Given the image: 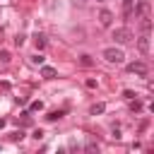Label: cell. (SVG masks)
I'll list each match as a JSON object with an SVG mask.
<instances>
[{"label": "cell", "mask_w": 154, "mask_h": 154, "mask_svg": "<svg viewBox=\"0 0 154 154\" xmlns=\"http://www.w3.org/2000/svg\"><path fill=\"white\" fill-rule=\"evenodd\" d=\"M135 12H137V17H140L142 31H149V29H152V17H149L152 7H149V2H147V0H140V2H137V7H135Z\"/></svg>", "instance_id": "1"}, {"label": "cell", "mask_w": 154, "mask_h": 154, "mask_svg": "<svg viewBox=\"0 0 154 154\" xmlns=\"http://www.w3.org/2000/svg\"><path fill=\"white\" fill-rule=\"evenodd\" d=\"M103 60H108V63H113V65H123V63H125V53L113 46V48H106V51H103Z\"/></svg>", "instance_id": "2"}, {"label": "cell", "mask_w": 154, "mask_h": 154, "mask_svg": "<svg viewBox=\"0 0 154 154\" xmlns=\"http://www.w3.org/2000/svg\"><path fill=\"white\" fill-rule=\"evenodd\" d=\"M113 41H116V43H130V41H132V31H130L128 26H120V29L113 31Z\"/></svg>", "instance_id": "3"}, {"label": "cell", "mask_w": 154, "mask_h": 154, "mask_svg": "<svg viewBox=\"0 0 154 154\" xmlns=\"http://www.w3.org/2000/svg\"><path fill=\"white\" fill-rule=\"evenodd\" d=\"M125 70H128L130 75H140V77H144V75L149 72V65H147V63H142V60H135V63H130Z\"/></svg>", "instance_id": "4"}, {"label": "cell", "mask_w": 154, "mask_h": 154, "mask_svg": "<svg viewBox=\"0 0 154 154\" xmlns=\"http://www.w3.org/2000/svg\"><path fill=\"white\" fill-rule=\"evenodd\" d=\"M137 48H140L142 55H149V31H142L137 36Z\"/></svg>", "instance_id": "5"}, {"label": "cell", "mask_w": 154, "mask_h": 154, "mask_svg": "<svg viewBox=\"0 0 154 154\" xmlns=\"http://www.w3.org/2000/svg\"><path fill=\"white\" fill-rule=\"evenodd\" d=\"M99 22H101V26H111L113 24V12L111 10H101L99 12Z\"/></svg>", "instance_id": "6"}, {"label": "cell", "mask_w": 154, "mask_h": 154, "mask_svg": "<svg viewBox=\"0 0 154 154\" xmlns=\"http://www.w3.org/2000/svg\"><path fill=\"white\" fill-rule=\"evenodd\" d=\"M41 75H43V77H48V79H51V77H55V75H58V72H55V67H51V65H41Z\"/></svg>", "instance_id": "7"}, {"label": "cell", "mask_w": 154, "mask_h": 154, "mask_svg": "<svg viewBox=\"0 0 154 154\" xmlns=\"http://www.w3.org/2000/svg\"><path fill=\"white\" fill-rule=\"evenodd\" d=\"M34 43H36V48H38V51H41V48H46V36H43V34H36V36H34Z\"/></svg>", "instance_id": "8"}, {"label": "cell", "mask_w": 154, "mask_h": 154, "mask_svg": "<svg viewBox=\"0 0 154 154\" xmlns=\"http://www.w3.org/2000/svg\"><path fill=\"white\" fill-rule=\"evenodd\" d=\"M103 111H106V103H94V106L89 108L91 116H99V113H103Z\"/></svg>", "instance_id": "9"}, {"label": "cell", "mask_w": 154, "mask_h": 154, "mask_svg": "<svg viewBox=\"0 0 154 154\" xmlns=\"http://www.w3.org/2000/svg\"><path fill=\"white\" fill-rule=\"evenodd\" d=\"M63 116H65V111H51V113L46 116V120H51V123H55V120H58V118H63Z\"/></svg>", "instance_id": "10"}, {"label": "cell", "mask_w": 154, "mask_h": 154, "mask_svg": "<svg viewBox=\"0 0 154 154\" xmlns=\"http://www.w3.org/2000/svg\"><path fill=\"white\" fill-rule=\"evenodd\" d=\"M130 111H132V113H140V111H142V101L130 99Z\"/></svg>", "instance_id": "11"}, {"label": "cell", "mask_w": 154, "mask_h": 154, "mask_svg": "<svg viewBox=\"0 0 154 154\" xmlns=\"http://www.w3.org/2000/svg\"><path fill=\"white\" fill-rule=\"evenodd\" d=\"M79 63H82L84 67H91V65H94V60H91V55H87V53H84V55H79Z\"/></svg>", "instance_id": "12"}, {"label": "cell", "mask_w": 154, "mask_h": 154, "mask_svg": "<svg viewBox=\"0 0 154 154\" xmlns=\"http://www.w3.org/2000/svg\"><path fill=\"white\" fill-rule=\"evenodd\" d=\"M43 60H46V58H43L41 53H36V55H31V63H34V65H43Z\"/></svg>", "instance_id": "13"}, {"label": "cell", "mask_w": 154, "mask_h": 154, "mask_svg": "<svg viewBox=\"0 0 154 154\" xmlns=\"http://www.w3.org/2000/svg\"><path fill=\"white\" fill-rule=\"evenodd\" d=\"M84 149H87V152H99V144H96V142H94V140H89V142H87V147H84Z\"/></svg>", "instance_id": "14"}, {"label": "cell", "mask_w": 154, "mask_h": 154, "mask_svg": "<svg viewBox=\"0 0 154 154\" xmlns=\"http://www.w3.org/2000/svg\"><path fill=\"white\" fill-rule=\"evenodd\" d=\"M0 63H2V65L10 63V51H0Z\"/></svg>", "instance_id": "15"}, {"label": "cell", "mask_w": 154, "mask_h": 154, "mask_svg": "<svg viewBox=\"0 0 154 154\" xmlns=\"http://www.w3.org/2000/svg\"><path fill=\"white\" fill-rule=\"evenodd\" d=\"M84 84H87V89H96V84H99V82H96L94 77H89V79H87Z\"/></svg>", "instance_id": "16"}, {"label": "cell", "mask_w": 154, "mask_h": 154, "mask_svg": "<svg viewBox=\"0 0 154 154\" xmlns=\"http://www.w3.org/2000/svg\"><path fill=\"white\" fill-rule=\"evenodd\" d=\"M31 111H43V101H31Z\"/></svg>", "instance_id": "17"}, {"label": "cell", "mask_w": 154, "mask_h": 154, "mask_svg": "<svg viewBox=\"0 0 154 154\" xmlns=\"http://www.w3.org/2000/svg\"><path fill=\"white\" fill-rule=\"evenodd\" d=\"M22 137H24V132H22V130H19V132H12V135H10V140H12V142H17V140H22Z\"/></svg>", "instance_id": "18"}, {"label": "cell", "mask_w": 154, "mask_h": 154, "mask_svg": "<svg viewBox=\"0 0 154 154\" xmlns=\"http://www.w3.org/2000/svg\"><path fill=\"white\" fill-rule=\"evenodd\" d=\"M123 96H125V99L130 101V99H135V91H130V89H125V91H123Z\"/></svg>", "instance_id": "19"}, {"label": "cell", "mask_w": 154, "mask_h": 154, "mask_svg": "<svg viewBox=\"0 0 154 154\" xmlns=\"http://www.w3.org/2000/svg\"><path fill=\"white\" fill-rule=\"evenodd\" d=\"M5 125H7V120H5V118H0V130H2Z\"/></svg>", "instance_id": "20"}, {"label": "cell", "mask_w": 154, "mask_h": 154, "mask_svg": "<svg viewBox=\"0 0 154 154\" xmlns=\"http://www.w3.org/2000/svg\"><path fill=\"white\" fill-rule=\"evenodd\" d=\"M99 2H101V0H99Z\"/></svg>", "instance_id": "21"}]
</instances>
